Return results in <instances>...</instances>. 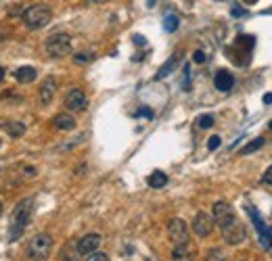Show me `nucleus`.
<instances>
[{"instance_id": "obj_1", "label": "nucleus", "mask_w": 272, "mask_h": 261, "mask_svg": "<svg viewBox=\"0 0 272 261\" xmlns=\"http://www.w3.org/2000/svg\"><path fill=\"white\" fill-rule=\"evenodd\" d=\"M214 223L220 228V232H222L224 240L228 242V245H241V242L245 240V228L241 219L236 217L234 209L224 203V201H218L214 205Z\"/></svg>"}, {"instance_id": "obj_2", "label": "nucleus", "mask_w": 272, "mask_h": 261, "mask_svg": "<svg viewBox=\"0 0 272 261\" xmlns=\"http://www.w3.org/2000/svg\"><path fill=\"white\" fill-rule=\"evenodd\" d=\"M31 213H33V199H25V201H21L19 205L15 207L13 217H11V230H9L11 240H17L23 234L25 226L31 219Z\"/></svg>"}, {"instance_id": "obj_3", "label": "nucleus", "mask_w": 272, "mask_h": 261, "mask_svg": "<svg viewBox=\"0 0 272 261\" xmlns=\"http://www.w3.org/2000/svg\"><path fill=\"white\" fill-rule=\"evenodd\" d=\"M53 19V11L46 5H33L23 13V23L27 29H42Z\"/></svg>"}, {"instance_id": "obj_4", "label": "nucleus", "mask_w": 272, "mask_h": 261, "mask_svg": "<svg viewBox=\"0 0 272 261\" xmlns=\"http://www.w3.org/2000/svg\"><path fill=\"white\" fill-rule=\"evenodd\" d=\"M245 209H247V213H249V217H251L253 228H256V232H258V236H260V245H262L266 251L272 249V228L264 223L262 215L258 213V209L253 207V205H247Z\"/></svg>"}, {"instance_id": "obj_5", "label": "nucleus", "mask_w": 272, "mask_h": 261, "mask_svg": "<svg viewBox=\"0 0 272 261\" xmlns=\"http://www.w3.org/2000/svg\"><path fill=\"white\" fill-rule=\"evenodd\" d=\"M50 249H53L50 234H36L27 245V259H48Z\"/></svg>"}, {"instance_id": "obj_6", "label": "nucleus", "mask_w": 272, "mask_h": 261, "mask_svg": "<svg viewBox=\"0 0 272 261\" xmlns=\"http://www.w3.org/2000/svg\"><path fill=\"white\" fill-rule=\"evenodd\" d=\"M46 52L55 59L70 55L72 52V38L67 36V33H55V36H50L46 40Z\"/></svg>"}, {"instance_id": "obj_7", "label": "nucleus", "mask_w": 272, "mask_h": 261, "mask_svg": "<svg viewBox=\"0 0 272 261\" xmlns=\"http://www.w3.org/2000/svg\"><path fill=\"white\" fill-rule=\"evenodd\" d=\"M167 236L174 245H184V242H189V226L178 217L169 219L167 221Z\"/></svg>"}, {"instance_id": "obj_8", "label": "nucleus", "mask_w": 272, "mask_h": 261, "mask_svg": "<svg viewBox=\"0 0 272 261\" xmlns=\"http://www.w3.org/2000/svg\"><path fill=\"white\" fill-rule=\"evenodd\" d=\"M212 230H214V217L208 215V213H203V211H199L195 215V219H193V232L199 238H208L212 234Z\"/></svg>"}, {"instance_id": "obj_9", "label": "nucleus", "mask_w": 272, "mask_h": 261, "mask_svg": "<svg viewBox=\"0 0 272 261\" xmlns=\"http://www.w3.org/2000/svg\"><path fill=\"white\" fill-rule=\"evenodd\" d=\"M86 104H88V98L84 94V90H80V88H72L65 94V107L70 111H84Z\"/></svg>"}, {"instance_id": "obj_10", "label": "nucleus", "mask_w": 272, "mask_h": 261, "mask_svg": "<svg viewBox=\"0 0 272 261\" xmlns=\"http://www.w3.org/2000/svg\"><path fill=\"white\" fill-rule=\"evenodd\" d=\"M100 242H103L100 234H86L84 238L78 240V253L80 255H88V253H92V251H96L100 247Z\"/></svg>"}, {"instance_id": "obj_11", "label": "nucleus", "mask_w": 272, "mask_h": 261, "mask_svg": "<svg viewBox=\"0 0 272 261\" xmlns=\"http://www.w3.org/2000/svg\"><path fill=\"white\" fill-rule=\"evenodd\" d=\"M214 86H216V90H220V92H230L232 86H234L232 73L226 71V69H220V71L214 76Z\"/></svg>"}, {"instance_id": "obj_12", "label": "nucleus", "mask_w": 272, "mask_h": 261, "mask_svg": "<svg viewBox=\"0 0 272 261\" xmlns=\"http://www.w3.org/2000/svg\"><path fill=\"white\" fill-rule=\"evenodd\" d=\"M55 92H57V80L53 78V76H48L44 82H42V86H40V102L42 104H50V100H53V96H55Z\"/></svg>"}, {"instance_id": "obj_13", "label": "nucleus", "mask_w": 272, "mask_h": 261, "mask_svg": "<svg viewBox=\"0 0 272 261\" xmlns=\"http://www.w3.org/2000/svg\"><path fill=\"white\" fill-rule=\"evenodd\" d=\"M53 126H55L57 130L70 132V130L76 128V119H74L70 113H59V115H55V119H53Z\"/></svg>"}, {"instance_id": "obj_14", "label": "nucleus", "mask_w": 272, "mask_h": 261, "mask_svg": "<svg viewBox=\"0 0 272 261\" xmlns=\"http://www.w3.org/2000/svg\"><path fill=\"white\" fill-rule=\"evenodd\" d=\"M178 61H180V55H178V52H176V55H172V57H169L167 59V63H163L161 67H159V71H157V80H163V78H167L169 73H174V69L178 67Z\"/></svg>"}, {"instance_id": "obj_15", "label": "nucleus", "mask_w": 272, "mask_h": 261, "mask_svg": "<svg viewBox=\"0 0 272 261\" xmlns=\"http://www.w3.org/2000/svg\"><path fill=\"white\" fill-rule=\"evenodd\" d=\"M0 128H3L9 136H13V138H19V136H23L25 134V124H21V121H3L0 124Z\"/></svg>"}, {"instance_id": "obj_16", "label": "nucleus", "mask_w": 272, "mask_h": 261, "mask_svg": "<svg viewBox=\"0 0 272 261\" xmlns=\"http://www.w3.org/2000/svg\"><path fill=\"white\" fill-rule=\"evenodd\" d=\"M36 78H38V73H36V69L33 67H19L15 71V80L19 84H31Z\"/></svg>"}, {"instance_id": "obj_17", "label": "nucleus", "mask_w": 272, "mask_h": 261, "mask_svg": "<svg viewBox=\"0 0 272 261\" xmlns=\"http://www.w3.org/2000/svg\"><path fill=\"white\" fill-rule=\"evenodd\" d=\"M266 144V138H256V140H251V142H247L243 148H239V155L241 157H245V155H251V153H256V151H260L262 146Z\"/></svg>"}, {"instance_id": "obj_18", "label": "nucleus", "mask_w": 272, "mask_h": 261, "mask_svg": "<svg viewBox=\"0 0 272 261\" xmlns=\"http://www.w3.org/2000/svg\"><path fill=\"white\" fill-rule=\"evenodd\" d=\"M167 184V176L163 171H153L149 176V186L151 188H163Z\"/></svg>"}, {"instance_id": "obj_19", "label": "nucleus", "mask_w": 272, "mask_h": 261, "mask_svg": "<svg viewBox=\"0 0 272 261\" xmlns=\"http://www.w3.org/2000/svg\"><path fill=\"white\" fill-rule=\"evenodd\" d=\"M191 249H189V242L184 245H174V253H172V259H191Z\"/></svg>"}, {"instance_id": "obj_20", "label": "nucleus", "mask_w": 272, "mask_h": 261, "mask_svg": "<svg viewBox=\"0 0 272 261\" xmlns=\"http://www.w3.org/2000/svg\"><path fill=\"white\" fill-rule=\"evenodd\" d=\"M178 23H180V21H178V17H176L174 13H169V15H165V19H163V29L172 33V31L178 29Z\"/></svg>"}, {"instance_id": "obj_21", "label": "nucleus", "mask_w": 272, "mask_h": 261, "mask_svg": "<svg viewBox=\"0 0 272 261\" xmlns=\"http://www.w3.org/2000/svg\"><path fill=\"white\" fill-rule=\"evenodd\" d=\"M197 126H199L201 130H208V128H212V126H214V115H210V113H206V115H199V117H197Z\"/></svg>"}, {"instance_id": "obj_22", "label": "nucleus", "mask_w": 272, "mask_h": 261, "mask_svg": "<svg viewBox=\"0 0 272 261\" xmlns=\"http://www.w3.org/2000/svg\"><path fill=\"white\" fill-rule=\"evenodd\" d=\"M86 259H88V261H107L109 257H107V253H96V251H92V253H88Z\"/></svg>"}, {"instance_id": "obj_23", "label": "nucleus", "mask_w": 272, "mask_h": 261, "mask_svg": "<svg viewBox=\"0 0 272 261\" xmlns=\"http://www.w3.org/2000/svg\"><path fill=\"white\" fill-rule=\"evenodd\" d=\"M220 144H222V140H220V136H212L210 140H208V148H210V151L220 148Z\"/></svg>"}, {"instance_id": "obj_24", "label": "nucleus", "mask_w": 272, "mask_h": 261, "mask_svg": "<svg viewBox=\"0 0 272 261\" xmlns=\"http://www.w3.org/2000/svg\"><path fill=\"white\" fill-rule=\"evenodd\" d=\"M74 61L76 63H88V61H92V55H88V52H78L74 57Z\"/></svg>"}, {"instance_id": "obj_25", "label": "nucleus", "mask_w": 272, "mask_h": 261, "mask_svg": "<svg viewBox=\"0 0 272 261\" xmlns=\"http://www.w3.org/2000/svg\"><path fill=\"white\" fill-rule=\"evenodd\" d=\"M206 59H208V57H206V52H203V50H195V52H193V61H195V63L201 65V63H206Z\"/></svg>"}, {"instance_id": "obj_26", "label": "nucleus", "mask_w": 272, "mask_h": 261, "mask_svg": "<svg viewBox=\"0 0 272 261\" xmlns=\"http://www.w3.org/2000/svg\"><path fill=\"white\" fill-rule=\"evenodd\" d=\"M189 80H191V67L184 65V90H189Z\"/></svg>"}, {"instance_id": "obj_27", "label": "nucleus", "mask_w": 272, "mask_h": 261, "mask_svg": "<svg viewBox=\"0 0 272 261\" xmlns=\"http://www.w3.org/2000/svg\"><path fill=\"white\" fill-rule=\"evenodd\" d=\"M262 182H266V184H270L272 186V165L264 171V176H262Z\"/></svg>"}, {"instance_id": "obj_28", "label": "nucleus", "mask_w": 272, "mask_h": 261, "mask_svg": "<svg viewBox=\"0 0 272 261\" xmlns=\"http://www.w3.org/2000/svg\"><path fill=\"white\" fill-rule=\"evenodd\" d=\"M136 117H147V119H151V117H153V111H151V109H141V111H136Z\"/></svg>"}, {"instance_id": "obj_29", "label": "nucleus", "mask_w": 272, "mask_h": 261, "mask_svg": "<svg viewBox=\"0 0 272 261\" xmlns=\"http://www.w3.org/2000/svg\"><path fill=\"white\" fill-rule=\"evenodd\" d=\"M232 17H243V15H247V11L245 9H241V7H232Z\"/></svg>"}, {"instance_id": "obj_30", "label": "nucleus", "mask_w": 272, "mask_h": 261, "mask_svg": "<svg viewBox=\"0 0 272 261\" xmlns=\"http://www.w3.org/2000/svg\"><path fill=\"white\" fill-rule=\"evenodd\" d=\"M134 42L143 46V44H145V38H143V36H134Z\"/></svg>"}, {"instance_id": "obj_31", "label": "nucleus", "mask_w": 272, "mask_h": 261, "mask_svg": "<svg viewBox=\"0 0 272 261\" xmlns=\"http://www.w3.org/2000/svg\"><path fill=\"white\" fill-rule=\"evenodd\" d=\"M264 102L270 104V102H272V94H266V96H264Z\"/></svg>"}, {"instance_id": "obj_32", "label": "nucleus", "mask_w": 272, "mask_h": 261, "mask_svg": "<svg viewBox=\"0 0 272 261\" xmlns=\"http://www.w3.org/2000/svg\"><path fill=\"white\" fill-rule=\"evenodd\" d=\"M5 73H7V71H5V69H3V67H0V82H3V80H5Z\"/></svg>"}, {"instance_id": "obj_33", "label": "nucleus", "mask_w": 272, "mask_h": 261, "mask_svg": "<svg viewBox=\"0 0 272 261\" xmlns=\"http://www.w3.org/2000/svg\"><path fill=\"white\" fill-rule=\"evenodd\" d=\"M268 128H270V130H272V119H270V124H268Z\"/></svg>"}, {"instance_id": "obj_34", "label": "nucleus", "mask_w": 272, "mask_h": 261, "mask_svg": "<svg viewBox=\"0 0 272 261\" xmlns=\"http://www.w3.org/2000/svg\"><path fill=\"white\" fill-rule=\"evenodd\" d=\"M0 213H3V203H0Z\"/></svg>"}]
</instances>
